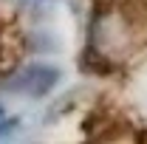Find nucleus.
<instances>
[{
  "mask_svg": "<svg viewBox=\"0 0 147 144\" xmlns=\"http://www.w3.org/2000/svg\"><path fill=\"white\" fill-rule=\"evenodd\" d=\"M57 76L59 73L51 71V68H28L20 76V82H14V88L26 90V93H45L57 85Z\"/></svg>",
  "mask_w": 147,
  "mask_h": 144,
  "instance_id": "obj_1",
  "label": "nucleus"
}]
</instances>
